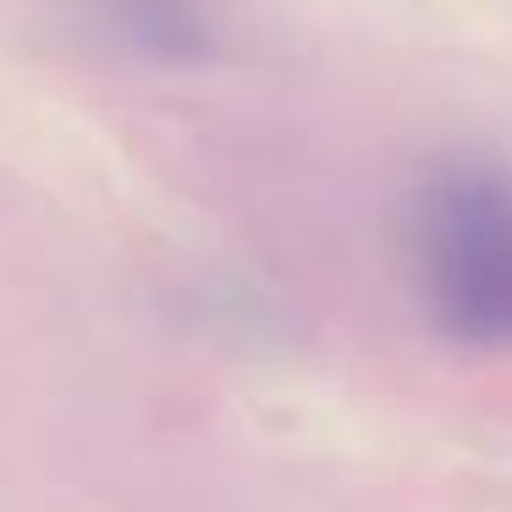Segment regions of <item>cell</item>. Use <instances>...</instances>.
Wrapping results in <instances>:
<instances>
[{"instance_id": "1", "label": "cell", "mask_w": 512, "mask_h": 512, "mask_svg": "<svg viewBox=\"0 0 512 512\" xmlns=\"http://www.w3.org/2000/svg\"><path fill=\"white\" fill-rule=\"evenodd\" d=\"M408 248L435 331L468 353H512V171L441 160L413 193Z\"/></svg>"}, {"instance_id": "2", "label": "cell", "mask_w": 512, "mask_h": 512, "mask_svg": "<svg viewBox=\"0 0 512 512\" xmlns=\"http://www.w3.org/2000/svg\"><path fill=\"white\" fill-rule=\"evenodd\" d=\"M105 34L144 61H199L215 45L204 0H94Z\"/></svg>"}]
</instances>
